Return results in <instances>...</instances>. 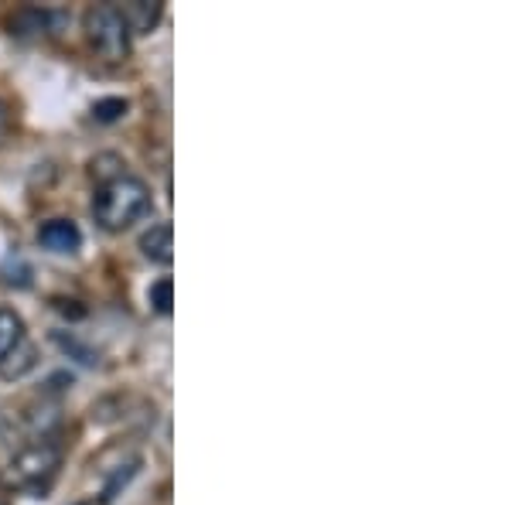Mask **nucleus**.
Masks as SVG:
<instances>
[{"label": "nucleus", "mask_w": 512, "mask_h": 505, "mask_svg": "<svg viewBox=\"0 0 512 505\" xmlns=\"http://www.w3.org/2000/svg\"><path fill=\"white\" fill-rule=\"evenodd\" d=\"M147 209H151V188H147V181H140L134 175H120L106 181L93 195V219L106 233L130 229Z\"/></svg>", "instance_id": "1"}, {"label": "nucleus", "mask_w": 512, "mask_h": 505, "mask_svg": "<svg viewBox=\"0 0 512 505\" xmlns=\"http://www.w3.org/2000/svg\"><path fill=\"white\" fill-rule=\"evenodd\" d=\"M62 468V447L55 441H35L11 458V465L0 471V485L14 488V492H31V488H45Z\"/></svg>", "instance_id": "2"}, {"label": "nucleus", "mask_w": 512, "mask_h": 505, "mask_svg": "<svg viewBox=\"0 0 512 505\" xmlns=\"http://www.w3.org/2000/svg\"><path fill=\"white\" fill-rule=\"evenodd\" d=\"M82 31H86L89 48L99 55L103 62L120 65L130 59V31L123 24L120 11L113 4H93L82 18Z\"/></svg>", "instance_id": "3"}, {"label": "nucleus", "mask_w": 512, "mask_h": 505, "mask_svg": "<svg viewBox=\"0 0 512 505\" xmlns=\"http://www.w3.org/2000/svg\"><path fill=\"white\" fill-rule=\"evenodd\" d=\"M123 24H127L130 35H151L164 18V4L161 0H127L117 7Z\"/></svg>", "instance_id": "4"}, {"label": "nucleus", "mask_w": 512, "mask_h": 505, "mask_svg": "<svg viewBox=\"0 0 512 505\" xmlns=\"http://www.w3.org/2000/svg\"><path fill=\"white\" fill-rule=\"evenodd\" d=\"M38 243L48 253H79L82 246V229L72 219H48L38 229Z\"/></svg>", "instance_id": "5"}, {"label": "nucleus", "mask_w": 512, "mask_h": 505, "mask_svg": "<svg viewBox=\"0 0 512 505\" xmlns=\"http://www.w3.org/2000/svg\"><path fill=\"white\" fill-rule=\"evenodd\" d=\"M140 253L151 263H158V267H171V260H175V229H171V222H158V226L147 229L140 236Z\"/></svg>", "instance_id": "6"}, {"label": "nucleus", "mask_w": 512, "mask_h": 505, "mask_svg": "<svg viewBox=\"0 0 512 505\" xmlns=\"http://www.w3.org/2000/svg\"><path fill=\"white\" fill-rule=\"evenodd\" d=\"M24 342V318L14 308H0V359H7Z\"/></svg>", "instance_id": "7"}, {"label": "nucleus", "mask_w": 512, "mask_h": 505, "mask_svg": "<svg viewBox=\"0 0 512 505\" xmlns=\"http://www.w3.org/2000/svg\"><path fill=\"white\" fill-rule=\"evenodd\" d=\"M28 369H35V345L24 338L7 359H0V372H4V379H21Z\"/></svg>", "instance_id": "8"}, {"label": "nucleus", "mask_w": 512, "mask_h": 505, "mask_svg": "<svg viewBox=\"0 0 512 505\" xmlns=\"http://www.w3.org/2000/svg\"><path fill=\"white\" fill-rule=\"evenodd\" d=\"M123 113H127V99H99V103H93V117L99 123H113Z\"/></svg>", "instance_id": "9"}, {"label": "nucleus", "mask_w": 512, "mask_h": 505, "mask_svg": "<svg viewBox=\"0 0 512 505\" xmlns=\"http://www.w3.org/2000/svg\"><path fill=\"white\" fill-rule=\"evenodd\" d=\"M147 301H151V308L158 311V314H171V280L164 277V280H158V284L147 291Z\"/></svg>", "instance_id": "10"}, {"label": "nucleus", "mask_w": 512, "mask_h": 505, "mask_svg": "<svg viewBox=\"0 0 512 505\" xmlns=\"http://www.w3.org/2000/svg\"><path fill=\"white\" fill-rule=\"evenodd\" d=\"M7 130H11V113H7V106L0 103V140L7 137Z\"/></svg>", "instance_id": "11"}]
</instances>
